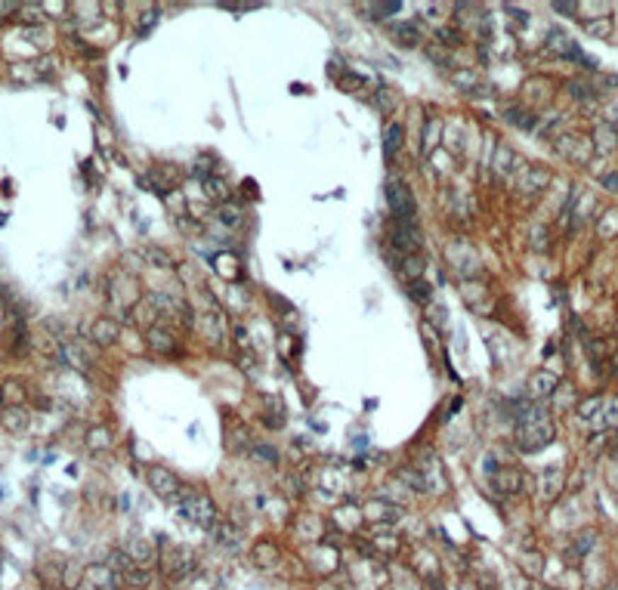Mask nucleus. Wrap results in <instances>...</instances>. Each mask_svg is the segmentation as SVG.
<instances>
[{
    "label": "nucleus",
    "mask_w": 618,
    "mask_h": 590,
    "mask_svg": "<svg viewBox=\"0 0 618 590\" xmlns=\"http://www.w3.org/2000/svg\"><path fill=\"white\" fill-rule=\"evenodd\" d=\"M402 266L408 272V281H411V278H420V272L427 269V260L420 254H411V256H402Z\"/></svg>",
    "instance_id": "nucleus-33"
},
{
    "label": "nucleus",
    "mask_w": 618,
    "mask_h": 590,
    "mask_svg": "<svg viewBox=\"0 0 618 590\" xmlns=\"http://www.w3.org/2000/svg\"><path fill=\"white\" fill-rule=\"evenodd\" d=\"M393 38L399 40L402 47H420V31L414 22H402V25H393Z\"/></svg>",
    "instance_id": "nucleus-19"
},
{
    "label": "nucleus",
    "mask_w": 618,
    "mask_h": 590,
    "mask_svg": "<svg viewBox=\"0 0 618 590\" xmlns=\"http://www.w3.org/2000/svg\"><path fill=\"white\" fill-rule=\"evenodd\" d=\"M492 485H495V489H501V492H507V494H516V492H522V485H526V476H520V473H501V476L492 479Z\"/></svg>",
    "instance_id": "nucleus-25"
},
{
    "label": "nucleus",
    "mask_w": 618,
    "mask_h": 590,
    "mask_svg": "<svg viewBox=\"0 0 618 590\" xmlns=\"http://www.w3.org/2000/svg\"><path fill=\"white\" fill-rule=\"evenodd\" d=\"M287 485H291V494H294V498H300V494H303V485L297 482V479H287Z\"/></svg>",
    "instance_id": "nucleus-51"
},
{
    "label": "nucleus",
    "mask_w": 618,
    "mask_h": 590,
    "mask_svg": "<svg viewBox=\"0 0 618 590\" xmlns=\"http://www.w3.org/2000/svg\"><path fill=\"white\" fill-rule=\"evenodd\" d=\"M195 569H198V560L192 557V553H176L173 562H167V575H171V581H185L189 575H195Z\"/></svg>",
    "instance_id": "nucleus-11"
},
{
    "label": "nucleus",
    "mask_w": 618,
    "mask_h": 590,
    "mask_svg": "<svg viewBox=\"0 0 618 590\" xmlns=\"http://www.w3.org/2000/svg\"><path fill=\"white\" fill-rule=\"evenodd\" d=\"M214 538H217V544L223 547V550H229V553L241 550V532L235 526H229V523H217L214 526Z\"/></svg>",
    "instance_id": "nucleus-12"
},
{
    "label": "nucleus",
    "mask_w": 618,
    "mask_h": 590,
    "mask_svg": "<svg viewBox=\"0 0 618 590\" xmlns=\"http://www.w3.org/2000/svg\"><path fill=\"white\" fill-rule=\"evenodd\" d=\"M597 426H603V430H612V426H618V399H609L603 405V412H600V417L594 421Z\"/></svg>",
    "instance_id": "nucleus-27"
},
{
    "label": "nucleus",
    "mask_w": 618,
    "mask_h": 590,
    "mask_svg": "<svg viewBox=\"0 0 618 590\" xmlns=\"http://www.w3.org/2000/svg\"><path fill=\"white\" fill-rule=\"evenodd\" d=\"M118 337H121V324H118L115 319H96L90 328V340L96 346H112L118 344Z\"/></svg>",
    "instance_id": "nucleus-9"
},
{
    "label": "nucleus",
    "mask_w": 618,
    "mask_h": 590,
    "mask_svg": "<svg viewBox=\"0 0 618 590\" xmlns=\"http://www.w3.org/2000/svg\"><path fill=\"white\" fill-rule=\"evenodd\" d=\"M223 331H226L223 312H219V310H210V312L205 315V334L214 340V344H219V340H223Z\"/></svg>",
    "instance_id": "nucleus-21"
},
{
    "label": "nucleus",
    "mask_w": 618,
    "mask_h": 590,
    "mask_svg": "<svg viewBox=\"0 0 618 590\" xmlns=\"http://www.w3.org/2000/svg\"><path fill=\"white\" fill-rule=\"evenodd\" d=\"M439 121H427V127H424V152H433L436 145H439Z\"/></svg>",
    "instance_id": "nucleus-35"
},
{
    "label": "nucleus",
    "mask_w": 618,
    "mask_h": 590,
    "mask_svg": "<svg viewBox=\"0 0 618 590\" xmlns=\"http://www.w3.org/2000/svg\"><path fill=\"white\" fill-rule=\"evenodd\" d=\"M402 140H405L402 124H387V130H384V155H387L389 161H393L396 152L402 149Z\"/></svg>",
    "instance_id": "nucleus-18"
},
{
    "label": "nucleus",
    "mask_w": 618,
    "mask_h": 590,
    "mask_svg": "<svg viewBox=\"0 0 618 590\" xmlns=\"http://www.w3.org/2000/svg\"><path fill=\"white\" fill-rule=\"evenodd\" d=\"M149 485H151V492H155L161 501H173L176 494H180V479H176L171 470H164V467H151L149 470Z\"/></svg>",
    "instance_id": "nucleus-5"
},
{
    "label": "nucleus",
    "mask_w": 618,
    "mask_h": 590,
    "mask_svg": "<svg viewBox=\"0 0 618 590\" xmlns=\"http://www.w3.org/2000/svg\"><path fill=\"white\" fill-rule=\"evenodd\" d=\"M384 192H387V204H389V210H393L396 223L414 226V217H418V204H414V195H411V189H408V183H402V179H387Z\"/></svg>",
    "instance_id": "nucleus-3"
},
{
    "label": "nucleus",
    "mask_w": 618,
    "mask_h": 590,
    "mask_svg": "<svg viewBox=\"0 0 618 590\" xmlns=\"http://www.w3.org/2000/svg\"><path fill=\"white\" fill-rule=\"evenodd\" d=\"M389 244L396 247L402 256H411V254H420V244H424V238H420L418 226H408V223H396L389 229Z\"/></svg>",
    "instance_id": "nucleus-4"
},
{
    "label": "nucleus",
    "mask_w": 618,
    "mask_h": 590,
    "mask_svg": "<svg viewBox=\"0 0 618 590\" xmlns=\"http://www.w3.org/2000/svg\"><path fill=\"white\" fill-rule=\"evenodd\" d=\"M146 260H151V263H158V266H164V269H173V260L167 256L161 247H149L146 251Z\"/></svg>",
    "instance_id": "nucleus-39"
},
{
    "label": "nucleus",
    "mask_w": 618,
    "mask_h": 590,
    "mask_svg": "<svg viewBox=\"0 0 618 590\" xmlns=\"http://www.w3.org/2000/svg\"><path fill=\"white\" fill-rule=\"evenodd\" d=\"M176 513H180L183 519H189V523L201 526V528H214L217 526V507H214V501H210L207 494L183 492L180 504H176Z\"/></svg>",
    "instance_id": "nucleus-1"
},
{
    "label": "nucleus",
    "mask_w": 618,
    "mask_h": 590,
    "mask_svg": "<svg viewBox=\"0 0 618 590\" xmlns=\"http://www.w3.org/2000/svg\"><path fill=\"white\" fill-rule=\"evenodd\" d=\"M108 566H112L118 575H124V572H130L137 562L130 560V553H127V550H112V553H108Z\"/></svg>",
    "instance_id": "nucleus-32"
},
{
    "label": "nucleus",
    "mask_w": 618,
    "mask_h": 590,
    "mask_svg": "<svg viewBox=\"0 0 618 590\" xmlns=\"http://www.w3.org/2000/svg\"><path fill=\"white\" fill-rule=\"evenodd\" d=\"M139 22H142V25H139V31H142V34H146V31L151 28V25H155V22H158V10H149V13H146V16H142V19H139Z\"/></svg>",
    "instance_id": "nucleus-46"
},
{
    "label": "nucleus",
    "mask_w": 618,
    "mask_h": 590,
    "mask_svg": "<svg viewBox=\"0 0 618 590\" xmlns=\"http://www.w3.org/2000/svg\"><path fill=\"white\" fill-rule=\"evenodd\" d=\"M124 550L130 553V560L137 562V566H149V562L155 560V547H151V541H146V538H130Z\"/></svg>",
    "instance_id": "nucleus-14"
},
{
    "label": "nucleus",
    "mask_w": 618,
    "mask_h": 590,
    "mask_svg": "<svg viewBox=\"0 0 618 590\" xmlns=\"http://www.w3.org/2000/svg\"><path fill=\"white\" fill-rule=\"evenodd\" d=\"M151 303H155V310L161 315H176V319L183 315V324H192V319H195L189 303H185L183 297H176V294H151Z\"/></svg>",
    "instance_id": "nucleus-6"
},
{
    "label": "nucleus",
    "mask_w": 618,
    "mask_h": 590,
    "mask_svg": "<svg viewBox=\"0 0 618 590\" xmlns=\"http://www.w3.org/2000/svg\"><path fill=\"white\" fill-rule=\"evenodd\" d=\"M253 562H257L260 569H273L278 566V547L273 541H260L253 544Z\"/></svg>",
    "instance_id": "nucleus-17"
},
{
    "label": "nucleus",
    "mask_w": 618,
    "mask_h": 590,
    "mask_svg": "<svg viewBox=\"0 0 618 590\" xmlns=\"http://www.w3.org/2000/svg\"><path fill=\"white\" fill-rule=\"evenodd\" d=\"M501 118H504L507 124L520 127V130H535V115L526 112V108H520V106H504Z\"/></svg>",
    "instance_id": "nucleus-16"
},
{
    "label": "nucleus",
    "mask_w": 618,
    "mask_h": 590,
    "mask_svg": "<svg viewBox=\"0 0 618 590\" xmlns=\"http://www.w3.org/2000/svg\"><path fill=\"white\" fill-rule=\"evenodd\" d=\"M603 405H606V402L600 399V396L584 399L581 405H578V417H581V421H597V417H600V412H603Z\"/></svg>",
    "instance_id": "nucleus-29"
},
{
    "label": "nucleus",
    "mask_w": 618,
    "mask_h": 590,
    "mask_svg": "<svg viewBox=\"0 0 618 590\" xmlns=\"http://www.w3.org/2000/svg\"><path fill=\"white\" fill-rule=\"evenodd\" d=\"M597 142H606L603 149H615V145H618V136H615V130H609V127L603 124V127L597 130Z\"/></svg>",
    "instance_id": "nucleus-43"
},
{
    "label": "nucleus",
    "mask_w": 618,
    "mask_h": 590,
    "mask_svg": "<svg viewBox=\"0 0 618 590\" xmlns=\"http://www.w3.org/2000/svg\"><path fill=\"white\" fill-rule=\"evenodd\" d=\"M556 387H560L556 374L538 371V374H532V380H529V396L532 399H547V396H554V392H556Z\"/></svg>",
    "instance_id": "nucleus-10"
},
{
    "label": "nucleus",
    "mask_w": 618,
    "mask_h": 590,
    "mask_svg": "<svg viewBox=\"0 0 618 590\" xmlns=\"http://www.w3.org/2000/svg\"><path fill=\"white\" fill-rule=\"evenodd\" d=\"M600 183H603V189H609V192L618 195V174H606L603 179H600Z\"/></svg>",
    "instance_id": "nucleus-47"
},
{
    "label": "nucleus",
    "mask_w": 618,
    "mask_h": 590,
    "mask_svg": "<svg viewBox=\"0 0 618 590\" xmlns=\"http://www.w3.org/2000/svg\"><path fill=\"white\" fill-rule=\"evenodd\" d=\"M393 102H396L393 93H387V90L380 93V108H384V112H389V108H393Z\"/></svg>",
    "instance_id": "nucleus-49"
},
{
    "label": "nucleus",
    "mask_w": 618,
    "mask_h": 590,
    "mask_svg": "<svg viewBox=\"0 0 618 590\" xmlns=\"http://www.w3.org/2000/svg\"><path fill=\"white\" fill-rule=\"evenodd\" d=\"M399 10H402V4H377L374 16H393V13H399Z\"/></svg>",
    "instance_id": "nucleus-45"
},
{
    "label": "nucleus",
    "mask_w": 618,
    "mask_h": 590,
    "mask_svg": "<svg viewBox=\"0 0 618 590\" xmlns=\"http://www.w3.org/2000/svg\"><path fill=\"white\" fill-rule=\"evenodd\" d=\"M554 421L550 417H541V421H529V424H520L516 426V448L526 451V455H535V451L547 448L550 442H554Z\"/></svg>",
    "instance_id": "nucleus-2"
},
{
    "label": "nucleus",
    "mask_w": 618,
    "mask_h": 590,
    "mask_svg": "<svg viewBox=\"0 0 618 590\" xmlns=\"http://www.w3.org/2000/svg\"><path fill=\"white\" fill-rule=\"evenodd\" d=\"M452 81L458 84V87H464V90H473V93H476L479 74H476V72H454V74H452Z\"/></svg>",
    "instance_id": "nucleus-36"
},
{
    "label": "nucleus",
    "mask_w": 618,
    "mask_h": 590,
    "mask_svg": "<svg viewBox=\"0 0 618 590\" xmlns=\"http://www.w3.org/2000/svg\"><path fill=\"white\" fill-rule=\"evenodd\" d=\"M121 581H127L130 587H146L151 581V572H149V566H133L130 572H124Z\"/></svg>",
    "instance_id": "nucleus-31"
},
{
    "label": "nucleus",
    "mask_w": 618,
    "mask_h": 590,
    "mask_svg": "<svg viewBox=\"0 0 618 590\" xmlns=\"http://www.w3.org/2000/svg\"><path fill=\"white\" fill-rule=\"evenodd\" d=\"M510 164H513V152L507 149V145H501L495 155V170L498 174H510Z\"/></svg>",
    "instance_id": "nucleus-37"
},
{
    "label": "nucleus",
    "mask_w": 618,
    "mask_h": 590,
    "mask_svg": "<svg viewBox=\"0 0 618 590\" xmlns=\"http://www.w3.org/2000/svg\"><path fill=\"white\" fill-rule=\"evenodd\" d=\"M535 247H538V251L544 247V232H541V229H535Z\"/></svg>",
    "instance_id": "nucleus-52"
},
{
    "label": "nucleus",
    "mask_w": 618,
    "mask_h": 590,
    "mask_svg": "<svg viewBox=\"0 0 618 590\" xmlns=\"http://www.w3.org/2000/svg\"><path fill=\"white\" fill-rule=\"evenodd\" d=\"M554 10H556V13H566V16H575V13H581V6H578V4H554Z\"/></svg>",
    "instance_id": "nucleus-48"
},
{
    "label": "nucleus",
    "mask_w": 618,
    "mask_h": 590,
    "mask_svg": "<svg viewBox=\"0 0 618 590\" xmlns=\"http://www.w3.org/2000/svg\"><path fill=\"white\" fill-rule=\"evenodd\" d=\"M87 446H90L93 451L108 448V446H112V433H108L105 426H93V430L87 433Z\"/></svg>",
    "instance_id": "nucleus-30"
},
{
    "label": "nucleus",
    "mask_w": 618,
    "mask_h": 590,
    "mask_svg": "<svg viewBox=\"0 0 618 590\" xmlns=\"http://www.w3.org/2000/svg\"><path fill=\"white\" fill-rule=\"evenodd\" d=\"M195 590H217V581H210V578L201 581V578H198V581H195Z\"/></svg>",
    "instance_id": "nucleus-50"
},
{
    "label": "nucleus",
    "mask_w": 618,
    "mask_h": 590,
    "mask_svg": "<svg viewBox=\"0 0 618 590\" xmlns=\"http://www.w3.org/2000/svg\"><path fill=\"white\" fill-rule=\"evenodd\" d=\"M520 569H522V575L538 578L541 572H544V557H541V553H535V550H526V553L520 557Z\"/></svg>",
    "instance_id": "nucleus-24"
},
{
    "label": "nucleus",
    "mask_w": 618,
    "mask_h": 590,
    "mask_svg": "<svg viewBox=\"0 0 618 590\" xmlns=\"http://www.w3.org/2000/svg\"><path fill=\"white\" fill-rule=\"evenodd\" d=\"M62 362H69L71 368H78V371H90V368H93V356L81 344H65Z\"/></svg>",
    "instance_id": "nucleus-15"
},
{
    "label": "nucleus",
    "mask_w": 618,
    "mask_h": 590,
    "mask_svg": "<svg viewBox=\"0 0 618 590\" xmlns=\"http://www.w3.org/2000/svg\"><path fill=\"white\" fill-rule=\"evenodd\" d=\"M146 340H149V346L155 349L158 356H176V353H180V346H176V337H173L171 328L151 324V328L146 331Z\"/></svg>",
    "instance_id": "nucleus-7"
},
{
    "label": "nucleus",
    "mask_w": 618,
    "mask_h": 590,
    "mask_svg": "<svg viewBox=\"0 0 618 590\" xmlns=\"http://www.w3.org/2000/svg\"><path fill=\"white\" fill-rule=\"evenodd\" d=\"M84 578H87V584H93L96 590H118L121 587V575L112 569V566H90L84 572Z\"/></svg>",
    "instance_id": "nucleus-8"
},
{
    "label": "nucleus",
    "mask_w": 618,
    "mask_h": 590,
    "mask_svg": "<svg viewBox=\"0 0 618 590\" xmlns=\"http://www.w3.org/2000/svg\"><path fill=\"white\" fill-rule=\"evenodd\" d=\"M0 402H4V387H0Z\"/></svg>",
    "instance_id": "nucleus-54"
},
{
    "label": "nucleus",
    "mask_w": 618,
    "mask_h": 590,
    "mask_svg": "<svg viewBox=\"0 0 618 590\" xmlns=\"http://www.w3.org/2000/svg\"><path fill=\"white\" fill-rule=\"evenodd\" d=\"M362 513H365V519H371V523H384V526H389V523H396V513H399V510H396L389 501L380 498V501L365 504V510H362Z\"/></svg>",
    "instance_id": "nucleus-13"
},
{
    "label": "nucleus",
    "mask_w": 618,
    "mask_h": 590,
    "mask_svg": "<svg viewBox=\"0 0 618 590\" xmlns=\"http://www.w3.org/2000/svg\"><path fill=\"white\" fill-rule=\"evenodd\" d=\"M436 38L445 44V50H452V47H458V44H461V31H452V28H439Z\"/></svg>",
    "instance_id": "nucleus-42"
},
{
    "label": "nucleus",
    "mask_w": 618,
    "mask_h": 590,
    "mask_svg": "<svg viewBox=\"0 0 618 590\" xmlns=\"http://www.w3.org/2000/svg\"><path fill=\"white\" fill-rule=\"evenodd\" d=\"M588 31L594 34V38H606V34L612 31V22L609 19H588Z\"/></svg>",
    "instance_id": "nucleus-40"
},
{
    "label": "nucleus",
    "mask_w": 618,
    "mask_h": 590,
    "mask_svg": "<svg viewBox=\"0 0 618 590\" xmlns=\"http://www.w3.org/2000/svg\"><path fill=\"white\" fill-rule=\"evenodd\" d=\"M569 93L575 99H590L594 93H590V87H584V84H569Z\"/></svg>",
    "instance_id": "nucleus-44"
},
{
    "label": "nucleus",
    "mask_w": 618,
    "mask_h": 590,
    "mask_svg": "<svg viewBox=\"0 0 618 590\" xmlns=\"http://www.w3.org/2000/svg\"><path fill=\"white\" fill-rule=\"evenodd\" d=\"M594 541H597V532H594V528H588V532L575 535V538H572V550H569V557H572V560H581L584 553L594 550Z\"/></svg>",
    "instance_id": "nucleus-20"
},
{
    "label": "nucleus",
    "mask_w": 618,
    "mask_h": 590,
    "mask_svg": "<svg viewBox=\"0 0 618 590\" xmlns=\"http://www.w3.org/2000/svg\"><path fill=\"white\" fill-rule=\"evenodd\" d=\"M0 424H4L10 433H25L28 430V414H25L22 408H6V414L0 417Z\"/></svg>",
    "instance_id": "nucleus-23"
},
{
    "label": "nucleus",
    "mask_w": 618,
    "mask_h": 590,
    "mask_svg": "<svg viewBox=\"0 0 618 590\" xmlns=\"http://www.w3.org/2000/svg\"><path fill=\"white\" fill-rule=\"evenodd\" d=\"M205 192H207L210 201H226V198L232 195V192H229V183H223V179H217V176H207Z\"/></svg>",
    "instance_id": "nucleus-28"
},
{
    "label": "nucleus",
    "mask_w": 618,
    "mask_h": 590,
    "mask_svg": "<svg viewBox=\"0 0 618 590\" xmlns=\"http://www.w3.org/2000/svg\"><path fill=\"white\" fill-rule=\"evenodd\" d=\"M529 174V183H522V189L526 192H538V189H544L547 186V170H541V167H532V170H526Z\"/></svg>",
    "instance_id": "nucleus-34"
},
{
    "label": "nucleus",
    "mask_w": 618,
    "mask_h": 590,
    "mask_svg": "<svg viewBox=\"0 0 618 590\" xmlns=\"http://www.w3.org/2000/svg\"><path fill=\"white\" fill-rule=\"evenodd\" d=\"M13 10H16V6H13V4H0V16H6V13H13Z\"/></svg>",
    "instance_id": "nucleus-53"
},
{
    "label": "nucleus",
    "mask_w": 618,
    "mask_h": 590,
    "mask_svg": "<svg viewBox=\"0 0 618 590\" xmlns=\"http://www.w3.org/2000/svg\"><path fill=\"white\" fill-rule=\"evenodd\" d=\"M251 448H253V455H257V458H263L266 464H278V451H275V448L263 446V442H257V446H251Z\"/></svg>",
    "instance_id": "nucleus-41"
},
{
    "label": "nucleus",
    "mask_w": 618,
    "mask_h": 590,
    "mask_svg": "<svg viewBox=\"0 0 618 590\" xmlns=\"http://www.w3.org/2000/svg\"><path fill=\"white\" fill-rule=\"evenodd\" d=\"M405 290H408V297L414 303H430V297H433V288L427 285V278H411L405 281Z\"/></svg>",
    "instance_id": "nucleus-26"
},
{
    "label": "nucleus",
    "mask_w": 618,
    "mask_h": 590,
    "mask_svg": "<svg viewBox=\"0 0 618 590\" xmlns=\"http://www.w3.org/2000/svg\"><path fill=\"white\" fill-rule=\"evenodd\" d=\"M560 489H563V473L560 470H547L544 476H541V494H544L547 501H554L556 494H560Z\"/></svg>",
    "instance_id": "nucleus-22"
},
{
    "label": "nucleus",
    "mask_w": 618,
    "mask_h": 590,
    "mask_svg": "<svg viewBox=\"0 0 618 590\" xmlns=\"http://www.w3.org/2000/svg\"><path fill=\"white\" fill-rule=\"evenodd\" d=\"M219 223L235 229V226L241 223V210H239V208H219Z\"/></svg>",
    "instance_id": "nucleus-38"
}]
</instances>
